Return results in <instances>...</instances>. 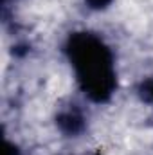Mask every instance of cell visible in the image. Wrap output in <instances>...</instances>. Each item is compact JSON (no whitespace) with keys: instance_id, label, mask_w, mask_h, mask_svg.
Here are the masks:
<instances>
[{"instance_id":"3","label":"cell","mask_w":153,"mask_h":155,"mask_svg":"<svg viewBox=\"0 0 153 155\" xmlns=\"http://www.w3.org/2000/svg\"><path fill=\"white\" fill-rule=\"evenodd\" d=\"M139 96H141L142 101L153 105V78H148V79H144V81L141 83V87H139Z\"/></svg>"},{"instance_id":"1","label":"cell","mask_w":153,"mask_h":155,"mask_svg":"<svg viewBox=\"0 0 153 155\" xmlns=\"http://www.w3.org/2000/svg\"><path fill=\"white\" fill-rule=\"evenodd\" d=\"M65 52L85 96L96 103L108 101L117 85L110 47L92 33H74L67 40Z\"/></svg>"},{"instance_id":"4","label":"cell","mask_w":153,"mask_h":155,"mask_svg":"<svg viewBox=\"0 0 153 155\" xmlns=\"http://www.w3.org/2000/svg\"><path fill=\"white\" fill-rule=\"evenodd\" d=\"M110 2H112V0H86V4H88L90 7H94V9H105Z\"/></svg>"},{"instance_id":"2","label":"cell","mask_w":153,"mask_h":155,"mask_svg":"<svg viewBox=\"0 0 153 155\" xmlns=\"http://www.w3.org/2000/svg\"><path fill=\"white\" fill-rule=\"evenodd\" d=\"M58 126L61 128V132H65L69 135H76L83 130L85 121L76 108H70V110H65L58 116Z\"/></svg>"}]
</instances>
